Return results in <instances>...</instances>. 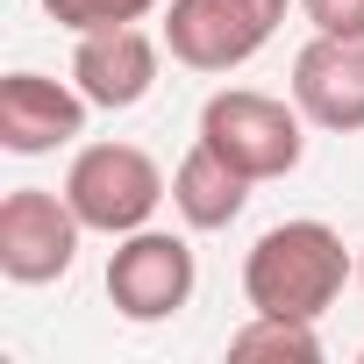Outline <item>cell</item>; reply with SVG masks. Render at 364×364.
I'll use <instances>...</instances> for the list:
<instances>
[{
    "mask_svg": "<svg viewBox=\"0 0 364 364\" xmlns=\"http://www.w3.org/2000/svg\"><path fill=\"white\" fill-rule=\"evenodd\" d=\"M350 250H343V236L328 229V222H279V229H264L257 243H250V257H243V300L257 307V314H293V321H321L336 300H343V286H350Z\"/></svg>",
    "mask_w": 364,
    "mask_h": 364,
    "instance_id": "obj_1",
    "label": "cell"
},
{
    "mask_svg": "<svg viewBox=\"0 0 364 364\" xmlns=\"http://www.w3.org/2000/svg\"><path fill=\"white\" fill-rule=\"evenodd\" d=\"M200 143H215L236 171H250L257 186H264V178L300 171V157H307V114H300V100L250 93V86H222L200 107Z\"/></svg>",
    "mask_w": 364,
    "mask_h": 364,
    "instance_id": "obj_2",
    "label": "cell"
},
{
    "mask_svg": "<svg viewBox=\"0 0 364 364\" xmlns=\"http://www.w3.org/2000/svg\"><path fill=\"white\" fill-rule=\"evenodd\" d=\"M164 193L171 186H164L157 157L136 150V143H86L72 157V171H65V200H72V215L93 236H136V229H150V215L164 208Z\"/></svg>",
    "mask_w": 364,
    "mask_h": 364,
    "instance_id": "obj_3",
    "label": "cell"
},
{
    "mask_svg": "<svg viewBox=\"0 0 364 364\" xmlns=\"http://www.w3.org/2000/svg\"><path fill=\"white\" fill-rule=\"evenodd\" d=\"M293 0H171L164 8V50L186 72H236L250 65Z\"/></svg>",
    "mask_w": 364,
    "mask_h": 364,
    "instance_id": "obj_4",
    "label": "cell"
},
{
    "mask_svg": "<svg viewBox=\"0 0 364 364\" xmlns=\"http://www.w3.org/2000/svg\"><path fill=\"white\" fill-rule=\"evenodd\" d=\"M200 286V264H193V243L171 236V229H136V236H114V257H107V300L122 321L150 328V321H171L178 307L193 300Z\"/></svg>",
    "mask_w": 364,
    "mask_h": 364,
    "instance_id": "obj_5",
    "label": "cell"
},
{
    "mask_svg": "<svg viewBox=\"0 0 364 364\" xmlns=\"http://www.w3.org/2000/svg\"><path fill=\"white\" fill-rule=\"evenodd\" d=\"M79 236L86 222L72 215L65 193H43V186H15L0 200V272L15 286H50L79 264Z\"/></svg>",
    "mask_w": 364,
    "mask_h": 364,
    "instance_id": "obj_6",
    "label": "cell"
},
{
    "mask_svg": "<svg viewBox=\"0 0 364 364\" xmlns=\"http://www.w3.org/2000/svg\"><path fill=\"white\" fill-rule=\"evenodd\" d=\"M86 93L43 72H8L0 79V150L8 157H50L86 136Z\"/></svg>",
    "mask_w": 364,
    "mask_h": 364,
    "instance_id": "obj_7",
    "label": "cell"
},
{
    "mask_svg": "<svg viewBox=\"0 0 364 364\" xmlns=\"http://www.w3.org/2000/svg\"><path fill=\"white\" fill-rule=\"evenodd\" d=\"M293 100L314 129L357 136L364 129V36H307L293 58Z\"/></svg>",
    "mask_w": 364,
    "mask_h": 364,
    "instance_id": "obj_8",
    "label": "cell"
},
{
    "mask_svg": "<svg viewBox=\"0 0 364 364\" xmlns=\"http://www.w3.org/2000/svg\"><path fill=\"white\" fill-rule=\"evenodd\" d=\"M72 86H79L93 107H107V114L143 107L150 86H157V43H150L136 22H122V29H86L79 50H72Z\"/></svg>",
    "mask_w": 364,
    "mask_h": 364,
    "instance_id": "obj_9",
    "label": "cell"
},
{
    "mask_svg": "<svg viewBox=\"0 0 364 364\" xmlns=\"http://www.w3.org/2000/svg\"><path fill=\"white\" fill-rule=\"evenodd\" d=\"M250 186H257L250 171H236L215 143L193 136V150L178 157V171H171V208H178V222H186V229L215 236V229H229V222L250 208Z\"/></svg>",
    "mask_w": 364,
    "mask_h": 364,
    "instance_id": "obj_10",
    "label": "cell"
},
{
    "mask_svg": "<svg viewBox=\"0 0 364 364\" xmlns=\"http://www.w3.org/2000/svg\"><path fill=\"white\" fill-rule=\"evenodd\" d=\"M229 357H293V364H321V336L314 321H293V314H257L229 336Z\"/></svg>",
    "mask_w": 364,
    "mask_h": 364,
    "instance_id": "obj_11",
    "label": "cell"
},
{
    "mask_svg": "<svg viewBox=\"0 0 364 364\" xmlns=\"http://www.w3.org/2000/svg\"><path fill=\"white\" fill-rule=\"evenodd\" d=\"M150 8H164V0H43V15L72 36L86 29H122V22H143Z\"/></svg>",
    "mask_w": 364,
    "mask_h": 364,
    "instance_id": "obj_12",
    "label": "cell"
},
{
    "mask_svg": "<svg viewBox=\"0 0 364 364\" xmlns=\"http://www.w3.org/2000/svg\"><path fill=\"white\" fill-rule=\"evenodd\" d=\"M314 36H364V0H300Z\"/></svg>",
    "mask_w": 364,
    "mask_h": 364,
    "instance_id": "obj_13",
    "label": "cell"
},
{
    "mask_svg": "<svg viewBox=\"0 0 364 364\" xmlns=\"http://www.w3.org/2000/svg\"><path fill=\"white\" fill-rule=\"evenodd\" d=\"M357 279H364V257H357Z\"/></svg>",
    "mask_w": 364,
    "mask_h": 364,
    "instance_id": "obj_14",
    "label": "cell"
}]
</instances>
